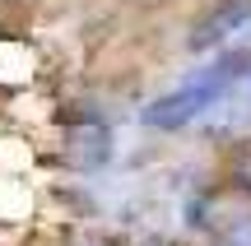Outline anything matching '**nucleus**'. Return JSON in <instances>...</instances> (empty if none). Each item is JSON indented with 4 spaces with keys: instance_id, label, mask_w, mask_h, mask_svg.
I'll use <instances>...</instances> for the list:
<instances>
[{
    "instance_id": "obj_1",
    "label": "nucleus",
    "mask_w": 251,
    "mask_h": 246,
    "mask_svg": "<svg viewBox=\"0 0 251 246\" xmlns=\"http://www.w3.org/2000/svg\"><path fill=\"white\" fill-rule=\"evenodd\" d=\"M247 70H251V46H228V51H219L205 70H196L191 79H181L177 89L158 93V98L140 112V121L149 130H181V126H191V121L209 116V112L219 107V98H224Z\"/></svg>"
},
{
    "instance_id": "obj_2",
    "label": "nucleus",
    "mask_w": 251,
    "mask_h": 246,
    "mask_svg": "<svg viewBox=\"0 0 251 246\" xmlns=\"http://www.w3.org/2000/svg\"><path fill=\"white\" fill-rule=\"evenodd\" d=\"M242 37H251V0H228L214 14L200 19V28L191 33V46L196 51H228Z\"/></svg>"
},
{
    "instance_id": "obj_4",
    "label": "nucleus",
    "mask_w": 251,
    "mask_h": 246,
    "mask_svg": "<svg viewBox=\"0 0 251 246\" xmlns=\"http://www.w3.org/2000/svg\"><path fill=\"white\" fill-rule=\"evenodd\" d=\"M214 126H219V130H247V126H251V70L224 93V98H219Z\"/></svg>"
},
{
    "instance_id": "obj_3",
    "label": "nucleus",
    "mask_w": 251,
    "mask_h": 246,
    "mask_svg": "<svg viewBox=\"0 0 251 246\" xmlns=\"http://www.w3.org/2000/svg\"><path fill=\"white\" fill-rule=\"evenodd\" d=\"M112 154V135L107 126H70L65 130V158H70L75 167H84V172H93V167H102Z\"/></svg>"
}]
</instances>
